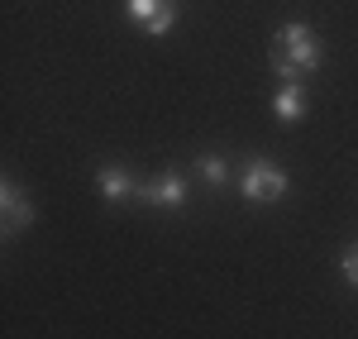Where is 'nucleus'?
<instances>
[{
	"label": "nucleus",
	"instance_id": "obj_3",
	"mask_svg": "<svg viewBox=\"0 0 358 339\" xmlns=\"http://www.w3.org/2000/svg\"><path fill=\"white\" fill-rule=\"evenodd\" d=\"M187 192H192L187 177H182L177 168H167V172H158L153 182L138 187V201L153 205V210H182V205H187Z\"/></svg>",
	"mask_w": 358,
	"mask_h": 339
},
{
	"label": "nucleus",
	"instance_id": "obj_7",
	"mask_svg": "<svg viewBox=\"0 0 358 339\" xmlns=\"http://www.w3.org/2000/svg\"><path fill=\"white\" fill-rule=\"evenodd\" d=\"M306 110H310V101H306V86L301 82H282L273 91V115H277V120L296 124V120H306Z\"/></svg>",
	"mask_w": 358,
	"mask_h": 339
},
{
	"label": "nucleus",
	"instance_id": "obj_8",
	"mask_svg": "<svg viewBox=\"0 0 358 339\" xmlns=\"http://www.w3.org/2000/svg\"><path fill=\"white\" fill-rule=\"evenodd\" d=\"M196 172H201V182H210V187H224V182H229V163H224L220 153H206V158L196 163Z\"/></svg>",
	"mask_w": 358,
	"mask_h": 339
},
{
	"label": "nucleus",
	"instance_id": "obj_1",
	"mask_svg": "<svg viewBox=\"0 0 358 339\" xmlns=\"http://www.w3.org/2000/svg\"><path fill=\"white\" fill-rule=\"evenodd\" d=\"M320 57H325V43H320V34L310 24H282L273 34V48H268V62H273V72L282 82L310 77L320 67Z\"/></svg>",
	"mask_w": 358,
	"mask_h": 339
},
{
	"label": "nucleus",
	"instance_id": "obj_6",
	"mask_svg": "<svg viewBox=\"0 0 358 339\" xmlns=\"http://www.w3.org/2000/svg\"><path fill=\"white\" fill-rule=\"evenodd\" d=\"M96 187H101V196L110 201V205H120V201L138 196V182L129 168H120V163H106V168L96 172Z\"/></svg>",
	"mask_w": 358,
	"mask_h": 339
},
{
	"label": "nucleus",
	"instance_id": "obj_2",
	"mask_svg": "<svg viewBox=\"0 0 358 339\" xmlns=\"http://www.w3.org/2000/svg\"><path fill=\"white\" fill-rule=\"evenodd\" d=\"M239 192L258 205H273V201L287 196V172L277 168L273 158H248L244 172H239Z\"/></svg>",
	"mask_w": 358,
	"mask_h": 339
},
{
	"label": "nucleus",
	"instance_id": "obj_4",
	"mask_svg": "<svg viewBox=\"0 0 358 339\" xmlns=\"http://www.w3.org/2000/svg\"><path fill=\"white\" fill-rule=\"evenodd\" d=\"M124 5H129V20L153 38L177 24V0H124Z\"/></svg>",
	"mask_w": 358,
	"mask_h": 339
},
{
	"label": "nucleus",
	"instance_id": "obj_5",
	"mask_svg": "<svg viewBox=\"0 0 358 339\" xmlns=\"http://www.w3.org/2000/svg\"><path fill=\"white\" fill-rule=\"evenodd\" d=\"M34 220V201L20 192V182H0V225H5V234H20V229Z\"/></svg>",
	"mask_w": 358,
	"mask_h": 339
},
{
	"label": "nucleus",
	"instance_id": "obj_9",
	"mask_svg": "<svg viewBox=\"0 0 358 339\" xmlns=\"http://www.w3.org/2000/svg\"><path fill=\"white\" fill-rule=\"evenodd\" d=\"M344 277H349V282L358 287V244L349 249V254H344Z\"/></svg>",
	"mask_w": 358,
	"mask_h": 339
}]
</instances>
